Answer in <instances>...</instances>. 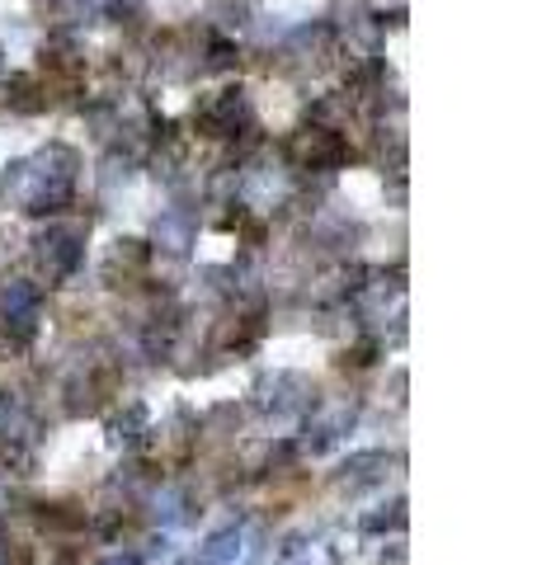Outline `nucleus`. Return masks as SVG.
Here are the masks:
<instances>
[{
  "instance_id": "nucleus-5",
  "label": "nucleus",
  "mask_w": 537,
  "mask_h": 565,
  "mask_svg": "<svg viewBox=\"0 0 537 565\" xmlns=\"http://www.w3.org/2000/svg\"><path fill=\"white\" fill-rule=\"evenodd\" d=\"M104 565H141V556H108Z\"/></svg>"
},
{
  "instance_id": "nucleus-4",
  "label": "nucleus",
  "mask_w": 537,
  "mask_h": 565,
  "mask_svg": "<svg viewBox=\"0 0 537 565\" xmlns=\"http://www.w3.org/2000/svg\"><path fill=\"white\" fill-rule=\"evenodd\" d=\"M161 235L170 241V250H175V255H180V250L188 245V231H184V222H165V227H161Z\"/></svg>"
},
{
  "instance_id": "nucleus-6",
  "label": "nucleus",
  "mask_w": 537,
  "mask_h": 565,
  "mask_svg": "<svg viewBox=\"0 0 537 565\" xmlns=\"http://www.w3.org/2000/svg\"><path fill=\"white\" fill-rule=\"evenodd\" d=\"M0 565H5V556H0Z\"/></svg>"
},
{
  "instance_id": "nucleus-2",
  "label": "nucleus",
  "mask_w": 537,
  "mask_h": 565,
  "mask_svg": "<svg viewBox=\"0 0 537 565\" xmlns=\"http://www.w3.org/2000/svg\"><path fill=\"white\" fill-rule=\"evenodd\" d=\"M236 556H241V528H222L198 546L194 565H236Z\"/></svg>"
},
{
  "instance_id": "nucleus-1",
  "label": "nucleus",
  "mask_w": 537,
  "mask_h": 565,
  "mask_svg": "<svg viewBox=\"0 0 537 565\" xmlns=\"http://www.w3.org/2000/svg\"><path fill=\"white\" fill-rule=\"evenodd\" d=\"M0 311H5V321L20 330V335H28L38 321V288L34 282H10L5 297H0Z\"/></svg>"
},
{
  "instance_id": "nucleus-3",
  "label": "nucleus",
  "mask_w": 537,
  "mask_h": 565,
  "mask_svg": "<svg viewBox=\"0 0 537 565\" xmlns=\"http://www.w3.org/2000/svg\"><path fill=\"white\" fill-rule=\"evenodd\" d=\"M391 462L387 452H358V458L344 462V485H373V481H382V471H373V466H382Z\"/></svg>"
}]
</instances>
